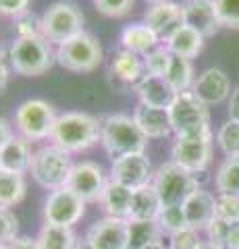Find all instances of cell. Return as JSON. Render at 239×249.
Wrapping results in <instances>:
<instances>
[{
    "mask_svg": "<svg viewBox=\"0 0 239 249\" xmlns=\"http://www.w3.org/2000/svg\"><path fill=\"white\" fill-rule=\"evenodd\" d=\"M50 142L69 154L86 152L100 143V119L77 110L58 114Z\"/></svg>",
    "mask_w": 239,
    "mask_h": 249,
    "instance_id": "cell-1",
    "label": "cell"
},
{
    "mask_svg": "<svg viewBox=\"0 0 239 249\" xmlns=\"http://www.w3.org/2000/svg\"><path fill=\"white\" fill-rule=\"evenodd\" d=\"M100 143L110 158H121L129 154H144L148 137L137 127L133 116L129 114H106L100 119Z\"/></svg>",
    "mask_w": 239,
    "mask_h": 249,
    "instance_id": "cell-2",
    "label": "cell"
},
{
    "mask_svg": "<svg viewBox=\"0 0 239 249\" xmlns=\"http://www.w3.org/2000/svg\"><path fill=\"white\" fill-rule=\"evenodd\" d=\"M11 67L17 75L37 77L48 73L56 62V50L44 36L17 37L9 52Z\"/></svg>",
    "mask_w": 239,
    "mask_h": 249,
    "instance_id": "cell-3",
    "label": "cell"
},
{
    "mask_svg": "<svg viewBox=\"0 0 239 249\" xmlns=\"http://www.w3.org/2000/svg\"><path fill=\"white\" fill-rule=\"evenodd\" d=\"M73 164L75 162L71 158V154L55 143H48V145L37 147L34 152L29 175H32L34 181L37 185H42L44 189L55 191V189H60V187L67 185L69 177H71Z\"/></svg>",
    "mask_w": 239,
    "mask_h": 249,
    "instance_id": "cell-4",
    "label": "cell"
},
{
    "mask_svg": "<svg viewBox=\"0 0 239 249\" xmlns=\"http://www.w3.org/2000/svg\"><path fill=\"white\" fill-rule=\"evenodd\" d=\"M173 133L177 137H202L212 135L208 106L194 96V91L177 93L175 102L168 108Z\"/></svg>",
    "mask_w": 239,
    "mask_h": 249,
    "instance_id": "cell-5",
    "label": "cell"
},
{
    "mask_svg": "<svg viewBox=\"0 0 239 249\" xmlns=\"http://www.w3.org/2000/svg\"><path fill=\"white\" fill-rule=\"evenodd\" d=\"M154 189H156L163 208L168 206H183L191 193L200 189V183L194 173L185 170L177 162L168 160L165 164H160L158 170L154 173Z\"/></svg>",
    "mask_w": 239,
    "mask_h": 249,
    "instance_id": "cell-6",
    "label": "cell"
},
{
    "mask_svg": "<svg viewBox=\"0 0 239 249\" xmlns=\"http://www.w3.org/2000/svg\"><path fill=\"white\" fill-rule=\"evenodd\" d=\"M102 46L88 31L56 46V62L73 73H92L102 65Z\"/></svg>",
    "mask_w": 239,
    "mask_h": 249,
    "instance_id": "cell-7",
    "label": "cell"
},
{
    "mask_svg": "<svg viewBox=\"0 0 239 249\" xmlns=\"http://www.w3.org/2000/svg\"><path fill=\"white\" fill-rule=\"evenodd\" d=\"M83 23H86V17H83L79 4L71 2V0H58V2L50 4L42 15V36L50 44L58 46L86 31Z\"/></svg>",
    "mask_w": 239,
    "mask_h": 249,
    "instance_id": "cell-8",
    "label": "cell"
},
{
    "mask_svg": "<svg viewBox=\"0 0 239 249\" xmlns=\"http://www.w3.org/2000/svg\"><path fill=\"white\" fill-rule=\"evenodd\" d=\"M56 116L58 114L52 104L40 98H32L17 106L15 127H17L19 135H23L27 142H42V139H50Z\"/></svg>",
    "mask_w": 239,
    "mask_h": 249,
    "instance_id": "cell-9",
    "label": "cell"
},
{
    "mask_svg": "<svg viewBox=\"0 0 239 249\" xmlns=\"http://www.w3.org/2000/svg\"><path fill=\"white\" fill-rule=\"evenodd\" d=\"M88 201L81 199L71 187H60L48 193L44 201V222L60 224V227H75L77 222L86 216Z\"/></svg>",
    "mask_w": 239,
    "mask_h": 249,
    "instance_id": "cell-10",
    "label": "cell"
},
{
    "mask_svg": "<svg viewBox=\"0 0 239 249\" xmlns=\"http://www.w3.org/2000/svg\"><path fill=\"white\" fill-rule=\"evenodd\" d=\"M109 181H110V175H106V170L98 162L81 160L73 164L67 187H71L77 196L86 199L88 204H100Z\"/></svg>",
    "mask_w": 239,
    "mask_h": 249,
    "instance_id": "cell-11",
    "label": "cell"
},
{
    "mask_svg": "<svg viewBox=\"0 0 239 249\" xmlns=\"http://www.w3.org/2000/svg\"><path fill=\"white\" fill-rule=\"evenodd\" d=\"M171 158L189 173H204L212 162V135L177 137L171 147Z\"/></svg>",
    "mask_w": 239,
    "mask_h": 249,
    "instance_id": "cell-12",
    "label": "cell"
},
{
    "mask_svg": "<svg viewBox=\"0 0 239 249\" xmlns=\"http://www.w3.org/2000/svg\"><path fill=\"white\" fill-rule=\"evenodd\" d=\"M109 175H110V181L125 185L133 191L154 181V170L146 154H129V156L114 158Z\"/></svg>",
    "mask_w": 239,
    "mask_h": 249,
    "instance_id": "cell-13",
    "label": "cell"
},
{
    "mask_svg": "<svg viewBox=\"0 0 239 249\" xmlns=\"http://www.w3.org/2000/svg\"><path fill=\"white\" fill-rule=\"evenodd\" d=\"M83 239L92 249H127V218H100L88 229Z\"/></svg>",
    "mask_w": 239,
    "mask_h": 249,
    "instance_id": "cell-14",
    "label": "cell"
},
{
    "mask_svg": "<svg viewBox=\"0 0 239 249\" xmlns=\"http://www.w3.org/2000/svg\"><path fill=\"white\" fill-rule=\"evenodd\" d=\"M181 9H183V23L189 25L191 29H196L202 37H210L222 27L212 0H185Z\"/></svg>",
    "mask_w": 239,
    "mask_h": 249,
    "instance_id": "cell-15",
    "label": "cell"
},
{
    "mask_svg": "<svg viewBox=\"0 0 239 249\" xmlns=\"http://www.w3.org/2000/svg\"><path fill=\"white\" fill-rule=\"evenodd\" d=\"M191 91H194V96L198 100H202L206 106L221 104L222 100H227L231 96V83H229V77L225 71L212 67L198 75V79L191 85Z\"/></svg>",
    "mask_w": 239,
    "mask_h": 249,
    "instance_id": "cell-16",
    "label": "cell"
},
{
    "mask_svg": "<svg viewBox=\"0 0 239 249\" xmlns=\"http://www.w3.org/2000/svg\"><path fill=\"white\" fill-rule=\"evenodd\" d=\"M144 23L156 31V36L165 42L177 27L183 25V9L173 0L150 4V9L144 13Z\"/></svg>",
    "mask_w": 239,
    "mask_h": 249,
    "instance_id": "cell-17",
    "label": "cell"
},
{
    "mask_svg": "<svg viewBox=\"0 0 239 249\" xmlns=\"http://www.w3.org/2000/svg\"><path fill=\"white\" fill-rule=\"evenodd\" d=\"M183 212H185V220H187L189 229L206 231L208 224L217 218V197L210 191L198 189L183 204Z\"/></svg>",
    "mask_w": 239,
    "mask_h": 249,
    "instance_id": "cell-18",
    "label": "cell"
},
{
    "mask_svg": "<svg viewBox=\"0 0 239 249\" xmlns=\"http://www.w3.org/2000/svg\"><path fill=\"white\" fill-rule=\"evenodd\" d=\"M135 91L140 96V102L146 106H154V108H165L168 110L171 104L175 102L177 91L171 88L165 77L160 75H150L146 73L140 81L135 83Z\"/></svg>",
    "mask_w": 239,
    "mask_h": 249,
    "instance_id": "cell-19",
    "label": "cell"
},
{
    "mask_svg": "<svg viewBox=\"0 0 239 249\" xmlns=\"http://www.w3.org/2000/svg\"><path fill=\"white\" fill-rule=\"evenodd\" d=\"M32 142H27L23 135H13L9 142L0 145V168L9 173L25 175L32 166Z\"/></svg>",
    "mask_w": 239,
    "mask_h": 249,
    "instance_id": "cell-20",
    "label": "cell"
},
{
    "mask_svg": "<svg viewBox=\"0 0 239 249\" xmlns=\"http://www.w3.org/2000/svg\"><path fill=\"white\" fill-rule=\"evenodd\" d=\"M133 121L148 139H165L173 133L171 116H168V110H165V108H154L140 102L133 110Z\"/></svg>",
    "mask_w": 239,
    "mask_h": 249,
    "instance_id": "cell-21",
    "label": "cell"
},
{
    "mask_svg": "<svg viewBox=\"0 0 239 249\" xmlns=\"http://www.w3.org/2000/svg\"><path fill=\"white\" fill-rule=\"evenodd\" d=\"M110 75L114 77V79L123 81V83L135 85V83L146 75L144 58L140 56V54L121 48V50H117V52L112 54V60H110Z\"/></svg>",
    "mask_w": 239,
    "mask_h": 249,
    "instance_id": "cell-22",
    "label": "cell"
},
{
    "mask_svg": "<svg viewBox=\"0 0 239 249\" xmlns=\"http://www.w3.org/2000/svg\"><path fill=\"white\" fill-rule=\"evenodd\" d=\"M160 210H163V201H160L154 185L150 183L133 191L127 220H156Z\"/></svg>",
    "mask_w": 239,
    "mask_h": 249,
    "instance_id": "cell-23",
    "label": "cell"
},
{
    "mask_svg": "<svg viewBox=\"0 0 239 249\" xmlns=\"http://www.w3.org/2000/svg\"><path fill=\"white\" fill-rule=\"evenodd\" d=\"M204 40L206 37H202L198 34L196 29H191L189 25H183L177 27L171 36L165 40V46L168 48V52L175 54V56H183V58H196L200 52H202L204 48Z\"/></svg>",
    "mask_w": 239,
    "mask_h": 249,
    "instance_id": "cell-24",
    "label": "cell"
},
{
    "mask_svg": "<svg viewBox=\"0 0 239 249\" xmlns=\"http://www.w3.org/2000/svg\"><path fill=\"white\" fill-rule=\"evenodd\" d=\"M160 42V37L156 36V31L150 29L146 23H131L121 31V46L125 50H131L135 54L144 56L146 52H150L152 48H156Z\"/></svg>",
    "mask_w": 239,
    "mask_h": 249,
    "instance_id": "cell-25",
    "label": "cell"
},
{
    "mask_svg": "<svg viewBox=\"0 0 239 249\" xmlns=\"http://www.w3.org/2000/svg\"><path fill=\"white\" fill-rule=\"evenodd\" d=\"M131 197H133V189H129V187L121 183L109 181V185H106V189L102 193V199H100V206L104 208L106 216L127 218Z\"/></svg>",
    "mask_w": 239,
    "mask_h": 249,
    "instance_id": "cell-26",
    "label": "cell"
},
{
    "mask_svg": "<svg viewBox=\"0 0 239 249\" xmlns=\"http://www.w3.org/2000/svg\"><path fill=\"white\" fill-rule=\"evenodd\" d=\"M36 239L40 249H77V245H79V239H77L71 227H60V224L48 222H44Z\"/></svg>",
    "mask_w": 239,
    "mask_h": 249,
    "instance_id": "cell-27",
    "label": "cell"
},
{
    "mask_svg": "<svg viewBox=\"0 0 239 249\" xmlns=\"http://www.w3.org/2000/svg\"><path fill=\"white\" fill-rule=\"evenodd\" d=\"M163 237L156 220H127V249H146Z\"/></svg>",
    "mask_w": 239,
    "mask_h": 249,
    "instance_id": "cell-28",
    "label": "cell"
},
{
    "mask_svg": "<svg viewBox=\"0 0 239 249\" xmlns=\"http://www.w3.org/2000/svg\"><path fill=\"white\" fill-rule=\"evenodd\" d=\"M27 181L25 175L9 173L0 168V208H15L25 199Z\"/></svg>",
    "mask_w": 239,
    "mask_h": 249,
    "instance_id": "cell-29",
    "label": "cell"
},
{
    "mask_svg": "<svg viewBox=\"0 0 239 249\" xmlns=\"http://www.w3.org/2000/svg\"><path fill=\"white\" fill-rule=\"evenodd\" d=\"M165 79L171 83V88L177 93H183V91H189L191 85H194V67H191V60L189 58H183V56H175L171 58V65L166 69V75Z\"/></svg>",
    "mask_w": 239,
    "mask_h": 249,
    "instance_id": "cell-30",
    "label": "cell"
},
{
    "mask_svg": "<svg viewBox=\"0 0 239 249\" xmlns=\"http://www.w3.org/2000/svg\"><path fill=\"white\" fill-rule=\"evenodd\" d=\"M219 196H237L239 197V156L227 158L217 170L214 177Z\"/></svg>",
    "mask_w": 239,
    "mask_h": 249,
    "instance_id": "cell-31",
    "label": "cell"
},
{
    "mask_svg": "<svg viewBox=\"0 0 239 249\" xmlns=\"http://www.w3.org/2000/svg\"><path fill=\"white\" fill-rule=\"evenodd\" d=\"M217 143L227 158H235L239 156V121H227L222 127L217 131Z\"/></svg>",
    "mask_w": 239,
    "mask_h": 249,
    "instance_id": "cell-32",
    "label": "cell"
},
{
    "mask_svg": "<svg viewBox=\"0 0 239 249\" xmlns=\"http://www.w3.org/2000/svg\"><path fill=\"white\" fill-rule=\"evenodd\" d=\"M142 58H144V69H146V73L165 77L168 65H171L173 54L168 52L166 46H156V48H152L150 52H146Z\"/></svg>",
    "mask_w": 239,
    "mask_h": 249,
    "instance_id": "cell-33",
    "label": "cell"
},
{
    "mask_svg": "<svg viewBox=\"0 0 239 249\" xmlns=\"http://www.w3.org/2000/svg\"><path fill=\"white\" fill-rule=\"evenodd\" d=\"M156 222L160 224V229L166 235L171 232H177L181 229H187V220H185V212H183V206H168V208H163L160 214L156 218Z\"/></svg>",
    "mask_w": 239,
    "mask_h": 249,
    "instance_id": "cell-34",
    "label": "cell"
},
{
    "mask_svg": "<svg viewBox=\"0 0 239 249\" xmlns=\"http://www.w3.org/2000/svg\"><path fill=\"white\" fill-rule=\"evenodd\" d=\"M222 27L239 29V0H212Z\"/></svg>",
    "mask_w": 239,
    "mask_h": 249,
    "instance_id": "cell-35",
    "label": "cell"
},
{
    "mask_svg": "<svg viewBox=\"0 0 239 249\" xmlns=\"http://www.w3.org/2000/svg\"><path fill=\"white\" fill-rule=\"evenodd\" d=\"M235 222H229V220H222V218H214V220L208 224L206 229V235H208V243L214 245V247H221V249H227V239L233 231Z\"/></svg>",
    "mask_w": 239,
    "mask_h": 249,
    "instance_id": "cell-36",
    "label": "cell"
},
{
    "mask_svg": "<svg viewBox=\"0 0 239 249\" xmlns=\"http://www.w3.org/2000/svg\"><path fill=\"white\" fill-rule=\"evenodd\" d=\"M19 220L11 208H0V247H6L19 235Z\"/></svg>",
    "mask_w": 239,
    "mask_h": 249,
    "instance_id": "cell-37",
    "label": "cell"
},
{
    "mask_svg": "<svg viewBox=\"0 0 239 249\" xmlns=\"http://www.w3.org/2000/svg\"><path fill=\"white\" fill-rule=\"evenodd\" d=\"M15 31H17V37L42 36V17H37L34 11H25L15 17Z\"/></svg>",
    "mask_w": 239,
    "mask_h": 249,
    "instance_id": "cell-38",
    "label": "cell"
},
{
    "mask_svg": "<svg viewBox=\"0 0 239 249\" xmlns=\"http://www.w3.org/2000/svg\"><path fill=\"white\" fill-rule=\"evenodd\" d=\"M200 245H202L200 231H194L189 227L168 235V249H198Z\"/></svg>",
    "mask_w": 239,
    "mask_h": 249,
    "instance_id": "cell-39",
    "label": "cell"
},
{
    "mask_svg": "<svg viewBox=\"0 0 239 249\" xmlns=\"http://www.w3.org/2000/svg\"><path fill=\"white\" fill-rule=\"evenodd\" d=\"M94 4L106 17H125L133 9L135 0H94Z\"/></svg>",
    "mask_w": 239,
    "mask_h": 249,
    "instance_id": "cell-40",
    "label": "cell"
},
{
    "mask_svg": "<svg viewBox=\"0 0 239 249\" xmlns=\"http://www.w3.org/2000/svg\"><path fill=\"white\" fill-rule=\"evenodd\" d=\"M217 218L229 222H239V197L237 196H217Z\"/></svg>",
    "mask_w": 239,
    "mask_h": 249,
    "instance_id": "cell-41",
    "label": "cell"
},
{
    "mask_svg": "<svg viewBox=\"0 0 239 249\" xmlns=\"http://www.w3.org/2000/svg\"><path fill=\"white\" fill-rule=\"evenodd\" d=\"M29 2L32 0H0V15L15 19L25 11H29Z\"/></svg>",
    "mask_w": 239,
    "mask_h": 249,
    "instance_id": "cell-42",
    "label": "cell"
},
{
    "mask_svg": "<svg viewBox=\"0 0 239 249\" xmlns=\"http://www.w3.org/2000/svg\"><path fill=\"white\" fill-rule=\"evenodd\" d=\"M6 247H9V249H40V245H37V239H29V237L13 239Z\"/></svg>",
    "mask_w": 239,
    "mask_h": 249,
    "instance_id": "cell-43",
    "label": "cell"
},
{
    "mask_svg": "<svg viewBox=\"0 0 239 249\" xmlns=\"http://www.w3.org/2000/svg\"><path fill=\"white\" fill-rule=\"evenodd\" d=\"M229 119L231 121H239V88L231 93L229 100Z\"/></svg>",
    "mask_w": 239,
    "mask_h": 249,
    "instance_id": "cell-44",
    "label": "cell"
},
{
    "mask_svg": "<svg viewBox=\"0 0 239 249\" xmlns=\"http://www.w3.org/2000/svg\"><path fill=\"white\" fill-rule=\"evenodd\" d=\"M13 135H15V133H13L11 123L6 121V119H2V116H0V145H2L4 142H9V139H11Z\"/></svg>",
    "mask_w": 239,
    "mask_h": 249,
    "instance_id": "cell-45",
    "label": "cell"
},
{
    "mask_svg": "<svg viewBox=\"0 0 239 249\" xmlns=\"http://www.w3.org/2000/svg\"><path fill=\"white\" fill-rule=\"evenodd\" d=\"M6 83H9V67H6V62L2 58V54H0V93L4 91Z\"/></svg>",
    "mask_w": 239,
    "mask_h": 249,
    "instance_id": "cell-46",
    "label": "cell"
},
{
    "mask_svg": "<svg viewBox=\"0 0 239 249\" xmlns=\"http://www.w3.org/2000/svg\"><path fill=\"white\" fill-rule=\"evenodd\" d=\"M227 249H239V222H235V227L227 239Z\"/></svg>",
    "mask_w": 239,
    "mask_h": 249,
    "instance_id": "cell-47",
    "label": "cell"
},
{
    "mask_svg": "<svg viewBox=\"0 0 239 249\" xmlns=\"http://www.w3.org/2000/svg\"><path fill=\"white\" fill-rule=\"evenodd\" d=\"M146 249H168V245H165L163 241H156V243H152V245H148Z\"/></svg>",
    "mask_w": 239,
    "mask_h": 249,
    "instance_id": "cell-48",
    "label": "cell"
},
{
    "mask_svg": "<svg viewBox=\"0 0 239 249\" xmlns=\"http://www.w3.org/2000/svg\"><path fill=\"white\" fill-rule=\"evenodd\" d=\"M77 249H92V247H90V243H88V241L83 239V241H79V245H77Z\"/></svg>",
    "mask_w": 239,
    "mask_h": 249,
    "instance_id": "cell-49",
    "label": "cell"
},
{
    "mask_svg": "<svg viewBox=\"0 0 239 249\" xmlns=\"http://www.w3.org/2000/svg\"><path fill=\"white\" fill-rule=\"evenodd\" d=\"M198 249H221V247H214V245H210V243H202Z\"/></svg>",
    "mask_w": 239,
    "mask_h": 249,
    "instance_id": "cell-50",
    "label": "cell"
},
{
    "mask_svg": "<svg viewBox=\"0 0 239 249\" xmlns=\"http://www.w3.org/2000/svg\"><path fill=\"white\" fill-rule=\"evenodd\" d=\"M146 2H150V4H156V2H166V0H146Z\"/></svg>",
    "mask_w": 239,
    "mask_h": 249,
    "instance_id": "cell-51",
    "label": "cell"
},
{
    "mask_svg": "<svg viewBox=\"0 0 239 249\" xmlns=\"http://www.w3.org/2000/svg\"><path fill=\"white\" fill-rule=\"evenodd\" d=\"M0 249H9V247H0Z\"/></svg>",
    "mask_w": 239,
    "mask_h": 249,
    "instance_id": "cell-52",
    "label": "cell"
}]
</instances>
